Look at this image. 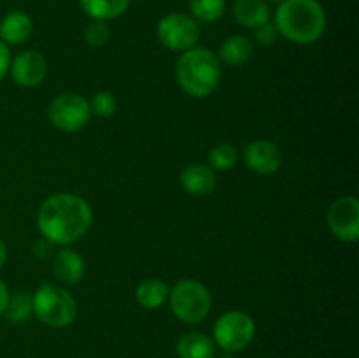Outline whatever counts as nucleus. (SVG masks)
<instances>
[{"label":"nucleus","mask_w":359,"mask_h":358,"mask_svg":"<svg viewBox=\"0 0 359 358\" xmlns=\"http://www.w3.org/2000/svg\"><path fill=\"white\" fill-rule=\"evenodd\" d=\"M93 213L90 204L74 193H56L39 207L37 227L51 244L69 246L90 230Z\"/></svg>","instance_id":"1"},{"label":"nucleus","mask_w":359,"mask_h":358,"mask_svg":"<svg viewBox=\"0 0 359 358\" xmlns=\"http://www.w3.org/2000/svg\"><path fill=\"white\" fill-rule=\"evenodd\" d=\"M326 21L325 7L318 0H283L277 6L273 23L284 39L309 46L323 37Z\"/></svg>","instance_id":"2"},{"label":"nucleus","mask_w":359,"mask_h":358,"mask_svg":"<svg viewBox=\"0 0 359 358\" xmlns=\"http://www.w3.org/2000/svg\"><path fill=\"white\" fill-rule=\"evenodd\" d=\"M221 62L209 48H195L181 53L175 67V79L181 90L193 98H205L217 90Z\"/></svg>","instance_id":"3"},{"label":"nucleus","mask_w":359,"mask_h":358,"mask_svg":"<svg viewBox=\"0 0 359 358\" xmlns=\"http://www.w3.org/2000/svg\"><path fill=\"white\" fill-rule=\"evenodd\" d=\"M34 314L51 329H65L77 318V302L70 291L56 284H42L34 295Z\"/></svg>","instance_id":"4"},{"label":"nucleus","mask_w":359,"mask_h":358,"mask_svg":"<svg viewBox=\"0 0 359 358\" xmlns=\"http://www.w3.org/2000/svg\"><path fill=\"white\" fill-rule=\"evenodd\" d=\"M168 304L177 319L188 325L202 323L212 307L209 288L196 279H181L168 291Z\"/></svg>","instance_id":"5"},{"label":"nucleus","mask_w":359,"mask_h":358,"mask_svg":"<svg viewBox=\"0 0 359 358\" xmlns=\"http://www.w3.org/2000/svg\"><path fill=\"white\" fill-rule=\"evenodd\" d=\"M256 336V323L251 314L244 311H228L216 319L212 329V340L226 353L245 350Z\"/></svg>","instance_id":"6"},{"label":"nucleus","mask_w":359,"mask_h":358,"mask_svg":"<svg viewBox=\"0 0 359 358\" xmlns=\"http://www.w3.org/2000/svg\"><path fill=\"white\" fill-rule=\"evenodd\" d=\"M48 119L60 132H79L91 119L90 100L83 95L74 93V91L60 93L49 104Z\"/></svg>","instance_id":"7"},{"label":"nucleus","mask_w":359,"mask_h":358,"mask_svg":"<svg viewBox=\"0 0 359 358\" xmlns=\"http://www.w3.org/2000/svg\"><path fill=\"white\" fill-rule=\"evenodd\" d=\"M156 37L163 48L175 53H184L198 44V21L184 13L167 14L158 21Z\"/></svg>","instance_id":"8"},{"label":"nucleus","mask_w":359,"mask_h":358,"mask_svg":"<svg viewBox=\"0 0 359 358\" xmlns=\"http://www.w3.org/2000/svg\"><path fill=\"white\" fill-rule=\"evenodd\" d=\"M328 227L342 242H356L359 239V202L356 197L346 195L337 199L328 211Z\"/></svg>","instance_id":"9"},{"label":"nucleus","mask_w":359,"mask_h":358,"mask_svg":"<svg viewBox=\"0 0 359 358\" xmlns=\"http://www.w3.org/2000/svg\"><path fill=\"white\" fill-rule=\"evenodd\" d=\"M242 160L245 167L259 175L276 174L283 165V153L276 142L266 139H258L249 142L242 151Z\"/></svg>","instance_id":"10"},{"label":"nucleus","mask_w":359,"mask_h":358,"mask_svg":"<svg viewBox=\"0 0 359 358\" xmlns=\"http://www.w3.org/2000/svg\"><path fill=\"white\" fill-rule=\"evenodd\" d=\"M11 76L18 86L35 88L46 79L48 74V62L39 51L20 53L14 60H11Z\"/></svg>","instance_id":"11"},{"label":"nucleus","mask_w":359,"mask_h":358,"mask_svg":"<svg viewBox=\"0 0 359 358\" xmlns=\"http://www.w3.org/2000/svg\"><path fill=\"white\" fill-rule=\"evenodd\" d=\"M181 185L189 195L205 197L216 190L217 175L216 171L205 164H189L181 172Z\"/></svg>","instance_id":"12"},{"label":"nucleus","mask_w":359,"mask_h":358,"mask_svg":"<svg viewBox=\"0 0 359 358\" xmlns=\"http://www.w3.org/2000/svg\"><path fill=\"white\" fill-rule=\"evenodd\" d=\"M84 272H86L84 258L77 251L67 248V246L60 249L55 258H53V274H55L60 283L74 286V284L83 279Z\"/></svg>","instance_id":"13"},{"label":"nucleus","mask_w":359,"mask_h":358,"mask_svg":"<svg viewBox=\"0 0 359 358\" xmlns=\"http://www.w3.org/2000/svg\"><path fill=\"white\" fill-rule=\"evenodd\" d=\"M34 21L23 11H13L0 21V41L7 46H20L32 37Z\"/></svg>","instance_id":"14"},{"label":"nucleus","mask_w":359,"mask_h":358,"mask_svg":"<svg viewBox=\"0 0 359 358\" xmlns=\"http://www.w3.org/2000/svg\"><path fill=\"white\" fill-rule=\"evenodd\" d=\"M231 13L241 27L251 28V30L270 21V16H272L269 2L265 0H235Z\"/></svg>","instance_id":"15"},{"label":"nucleus","mask_w":359,"mask_h":358,"mask_svg":"<svg viewBox=\"0 0 359 358\" xmlns=\"http://www.w3.org/2000/svg\"><path fill=\"white\" fill-rule=\"evenodd\" d=\"M175 353L179 358H214L216 343L202 332L182 333L175 343Z\"/></svg>","instance_id":"16"},{"label":"nucleus","mask_w":359,"mask_h":358,"mask_svg":"<svg viewBox=\"0 0 359 358\" xmlns=\"http://www.w3.org/2000/svg\"><path fill=\"white\" fill-rule=\"evenodd\" d=\"M221 63L230 67H242L255 55V44L248 35H230L221 44L219 53H216Z\"/></svg>","instance_id":"17"},{"label":"nucleus","mask_w":359,"mask_h":358,"mask_svg":"<svg viewBox=\"0 0 359 358\" xmlns=\"http://www.w3.org/2000/svg\"><path fill=\"white\" fill-rule=\"evenodd\" d=\"M79 6L88 18L107 23L126 13L130 0H79Z\"/></svg>","instance_id":"18"},{"label":"nucleus","mask_w":359,"mask_h":358,"mask_svg":"<svg viewBox=\"0 0 359 358\" xmlns=\"http://www.w3.org/2000/svg\"><path fill=\"white\" fill-rule=\"evenodd\" d=\"M168 291H170V288L167 286V283L156 279V277H151V279L142 281L137 286L135 298L140 307L153 311V309L161 307L168 300Z\"/></svg>","instance_id":"19"},{"label":"nucleus","mask_w":359,"mask_h":358,"mask_svg":"<svg viewBox=\"0 0 359 358\" xmlns=\"http://www.w3.org/2000/svg\"><path fill=\"white\" fill-rule=\"evenodd\" d=\"M193 18L203 23H214L221 20L226 11V0H189Z\"/></svg>","instance_id":"20"},{"label":"nucleus","mask_w":359,"mask_h":358,"mask_svg":"<svg viewBox=\"0 0 359 358\" xmlns=\"http://www.w3.org/2000/svg\"><path fill=\"white\" fill-rule=\"evenodd\" d=\"M6 314L9 321L13 323H23L30 319L34 314V304H32V295L27 291H16L9 297V304H7Z\"/></svg>","instance_id":"21"},{"label":"nucleus","mask_w":359,"mask_h":358,"mask_svg":"<svg viewBox=\"0 0 359 358\" xmlns=\"http://www.w3.org/2000/svg\"><path fill=\"white\" fill-rule=\"evenodd\" d=\"M238 160L237 147L231 144H217L209 151V167L216 172H226L235 167Z\"/></svg>","instance_id":"22"},{"label":"nucleus","mask_w":359,"mask_h":358,"mask_svg":"<svg viewBox=\"0 0 359 358\" xmlns=\"http://www.w3.org/2000/svg\"><path fill=\"white\" fill-rule=\"evenodd\" d=\"M90 109L98 118H111L118 109V100L111 91H98L90 98Z\"/></svg>","instance_id":"23"},{"label":"nucleus","mask_w":359,"mask_h":358,"mask_svg":"<svg viewBox=\"0 0 359 358\" xmlns=\"http://www.w3.org/2000/svg\"><path fill=\"white\" fill-rule=\"evenodd\" d=\"M109 37H111V30H109L105 21L91 20L84 28V39L91 48H102V46L107 44Z\"/></svg>","instance_id":"24"},{"label":"nucleus","mask_w":359,"mask_h":358,"mask_svg":"<svg viewBox=\"0 0 359 358\" xmlns=\"http://www.w3.org/2000/svg\"><path fill=\"white\" fill-rule=\"evenodd\" d=\"M252 32H255V41L259 46H272L277 41V37H279V30H277L273 21H266V23L259 25Z\"/></svg>","instance_id":"25"},{"label":"nucleus","mask_w":359,"mask_h":358,"mask_svg":"<svg viewBox=\"0 0 359 358\" xmlns=\"http://www.w3.org/2000/svg\"><path fill=\"white\" fill-rule=\"evenodd\" d=\"M11 51H9V46L6 42L0 41V81L9 74L11 69Z\"/></svg>","instance_id":"26"},{"label":"nucleus","mask_w":359,"mask_h":358,"mask_svg":"<svg viewBox=\"0 0 359 358\" xmlns=\"http://www.w3.org/2000/svg\"><path fill=\"white\" fill-rule=\"evenodd\" d=\"M9 297H11L9 288H7V284L0 279V314L6 312L7 304H9Z\"/></svg>","instance_id":"27"},{"label":"nucleus","mask_w":359,"mask_h":358,"mask_svg":"<svg viewBox=\"0 0 359 358\" xmlns=\"http://www.w3.org/2000/svg\"><path fill=\"white\" fill-rule=\"evenodd\" d=\"M6 262H7V248L6 244H4L2 239H0V269L6 265Z\"/></svg>","instance_id":"28"},{"label":"nucleus","mask_w":359,"mask_h":358,"mask_svg":"<svg viewBox=\"0 0 359 358\" xmlns=\"http://www.w3.org/2000/svg\"><path fill=\"white\" fill-rule=\"evenodd\" d=\"M265 2H272V4H279V2H283V0H265Z\"/></svg>","instance_id":"29"}]
</instances>
